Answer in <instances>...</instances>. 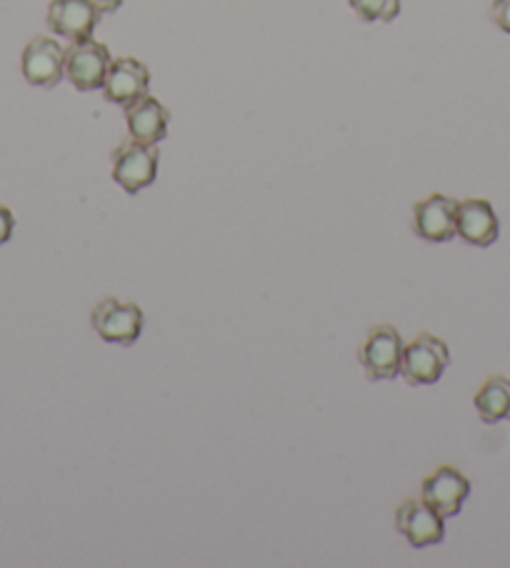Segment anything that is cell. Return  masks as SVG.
Listing matches in <instances>:
<instances>
[{
  "instance_id": "6da1fadb",
  "label": "cell",
  "mask_w": 510,
  "mask_h": 568,
  "mask_svg": "<svg viewBox=\"0 0 510 568\" xmlns=\"http://www.w3.org/2000/svg\"><path fill=\"white\" fill-rule=\"evenodd\" d=\"M450 366V351L443 338L424 331L420 336L404 346V364H400V376L410 386H434Z\"/></svg>"
},
{
  "instance_id": "7a4b0ae2",
  "label": "cell",
  "mask_w": 510,
  "mask_h": 568,
  "mask_svg": "<svg viewBox=\"0 0 510 568\" xmlns=\"http://www.w3.org/2000/svg\"><path fill=\"white\" fill-rule=\"evenodd\" d=\"M159 145L125 141L113 151V181L121 185L128 195L141 193L153 185L159 175Z\"/></svg>"
},
{
  "instance_id": "3957f363",
  "label": "cell",
  "mask_w": 510,
  "mask_h": 568,
  "mask_svg": "<svg viewBox=\"0 0 510 568\" xmlns=\"http://www.w3.org/2000/svg\"><path fill=\"white\" fill-rule=\"evenodd\" d=\"M91 323L105 344L133 346L135 341L141 338L145 316H143V308L135 306V303H123L113 296H108L93 308Z\"/></svg>"
},
{
  "instance_id": "277c9868",
  "label": "cell",
  "mask_w": 510,
  "mask_h": 568,
  "mask_svg": "<svg viewBox=\"0 0 510 568\" xmlns=\"http://www.w3.org/2000/svg\"><path fill=\"white\" fill-rule=\"evenodd\" d=\"M358 356L370 381L396 378L400 376V364H404V338H400L396 326L380 323V326L368 331V338L360 346Z\"/></svg>"
},
{
  "instance_id": "5b68a950",
  "label": "cell",
  "mask_w": 510,
  "mask_h": 568,
  "mask_svg": "<svg viewBox=\"0 0 510 568\" xmlns=\"http://www.w3.org/2000/svg\"><path fill=\"white\" fill-rule=\"evenodd\" d=\"M113 63V55L108 45L93 41H78L65 48V78L75 85V91L91 93L103 88L108 68Z\"/></svg>"
},
{
  "instance_id": "8992f818",
  "label": "cell",
  "mask_w": 510,
  "mask_h": 568,
  "mask_svg": "<svg viewBox=\"0 0 510 568\" xmlns=\"http://www.w3.org/2000/svg\"><path fill=\"white\" fill-rule=\"evenodd\" d=\"M101 18L103 13L98 11L91 0H51L45 23L55 36L78 43L93 38V31L101 23Z\"/></svg>"
},
{
  "instance_id": "52a82bcc",
  "label": "cell",
  "mask_w": 510,
  "mask_h": 568,
  "mask_svg": "<svg viewBox=\"0 0 510 568\" xmlns=\"http://www.w3.org/2000/svg\"><path fill=\"white\" fill-rule=\"evenodd\" d=\"M23 75L35 88H55L65 75V48L55 38L38 36L23 51Z\"/></svg>"
},
{
  "instance_id": "ba28073f",
  "label": "cell",
  "mask_w": 510,
  "mask_h": 568,
  "mask_svg": "<svg viewBox=\"0 0 510 568\" xmlns=\"http://www.w3.org/2000/svg\"><path fill=\"white\" fill-rule=\"evenodd\" d=\"M424 501L443 518H453L460 514L466 498L470 496V481L453 466L436 468L424 481Z\"/></svg>"
},
{
  "instance_id": "9c48e42d",
  "label": "cell",
  "mask_w": 510,
  "mask_h": 568,
  "mask_svg": "<svg viewBox=\"0 0 510 568\" xmlns=\"http://www.w3.org/2000/svg\"><path fill=\"white\" fill-rule=\"evenodd\" d=\"M151 88V71L149 65L135 61V58H115L108 68L105 83H103V95L108 103L115 105H128L139 101Z\"/></svg>"
},
{
  "instance_id": "30bf717a",
  "label": "cell",
  "mask_w": 510,
  "mask_h": 568,
  "mask_svg": "<svg viewBox=\"0 0 510 568\" xmlns=\"http://www.w3.org/2000/svg\"><path fill=\"white\" fill-rule=\"evenodd\" d=\"M456 211L458 201L443 193L428 195L426 201L416 203L414 209V229L424 241L446 243L456 239Z\"/></svg>"
},
{
  "instance_id": "8fae6325",
  "label": "cell",
  "mask_w": 510,
  "mask_h": 568,
  "mask_svg": "<svg viewBox=\"0 0 510 568\" xmlns=\"http://www.w3.org/2000/svg\"><path fill=\"white\" fill-rule=\"evenodd\" d=\"M396 526L400 536L414 548L436 546L443 541L446 524L443 516L434 511L426 501H404L396 511Z\"/></svg>"
},
{
  "instance_id": "7c38bea8",
  "label": "cell",
  "mask_w": 510,
  "mask_h": 568,
  "mask_svg": "<svg viewBox=\"0 0 510 568\" xmlns=\"http://www.w3.org/2000/svg\"><path fill=\"white\" fill-rule=\"evenodd\" d=\"M456 233L476 248H488L498 241L500 223L493 205L483 199L458 201L456 211Z\"/></svg>"
},
{
  "instance_id": "4fadbf2b",
  "label": "cell",
  "mask_w": 510,
  "mask_h": 568,
  "mask_svg": "<svg viewBox=\"0 0 510 568\" xmlns=\"http://www.w3.org/2000/svg\"><path fill=\"white\" fill-rule=\"evenodd\" d=\"M125 123L133 141L159 145L169 135L171 113L159 98L145 93L139 101L125 105Z\"/></svg>"
},
{
  "instance_id": "5bb4252c",
  "label": "cell",
  "mask_w": 510,
  "mask_h": 568,
  "mask_svg": "<svg viewBox=\"0 0 510 568\" xmlns=\"http://www.w3.org/2000/svg\"><path fill=\"white\" fill-rule=\"evenodd\" d=\"M473 404L478 416L483 418V424L510 420V378L490 376L486 384L478 388Z\"/></svg>"
},
{
  "instance_id": "9a60e30c",
  "label": "cell",
  "mask_w": 510,
  "mask_h": 568,
  "mask_svg": "<svg viewBox=\"0 0 510 568\" xmlns=\"http://www.w3.org/2000/svg\"><path fill=\"white\" fill-rule=\"evenodd\" d=\"M348 6L366 23H390L400 13V0H348Z\"/></svg>"
},
{
  "instance_id": "2e32d148",
  "label": "cell",
  "mask_w": 510,
  "mask_h": 568,
  "mask_svg": "<svg viewBox=\"0 0 510 568\" xmlns=\"http://www.w3.org/2000/svg\"><path fill=\"white\" fill-rule=\"evenodd\" d=\"M13 231H16V215L8 205L0 203V246H6V243L11 241Z\"/></svg>"
},
{
  "instance_id": "e0dca14e",
  "label": "cell",
  "mask_w": 510,
  "mask_h": 568,
  "mask_svg": "<svg viewBox=\"0 0 510 568\" xmlns=\"http://www.w3.org/2000/svg\"><path fill=\"white\" fill-rule=\"evenodd\" d=\"M490 16H493V21L500 31H506L510 36V0H493Z\"/></svg>"
},
{
  "instance_id": "ac0fdd59",
  "label": "cell",
  "mask_w": 510,
  "mask_h": 568,
  "mask_svg": "<svg viewBox=\"0 0 510 568\" xmlns=\"http://www.w3.org/2000/svg\"><path fill=\"white\" fill-rule=\"evenodd\" d=\"M91 3H93L103 16H108V13H115L118 8L123 6V0H91Z\"/></svg>"
}]
</instances>
